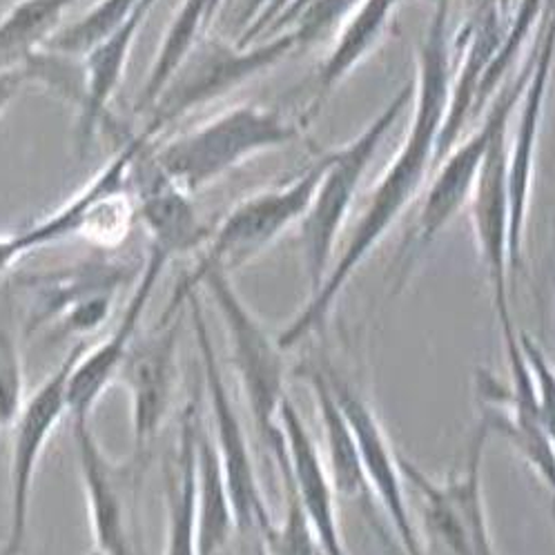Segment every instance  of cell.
Instances as JSON below:
<instances>
[{
  "label": "cell",
  "instance_id": "obj_6",
  "mask_svg": "<svg viewBox=\"0 0 555 555\" xmlns=\"http://www.w3.org/2000/svg\"><path fill=\"white\" fill-rule=\"evenodd\" d=\"M147 143H152V139L143 132L134 134L65 206L29 228L8 234L5 253L10 266L34 250L72 240V236H83L101 248H116L124 244L137 219L132 168L139 152Z\"/></svg>",
  "mask_w": 555,
  "mask_h": 555
},
{
  "label": "cell",
  "instance_id": "obj_32",
  "mask_svg": "<svg viewBox=\"0 0 555 555\" xmlns=\"http://www.w3.org/2000/svg\"><path fill=\"white\" fill-rule=\"evenodd\" d=\"M41 78V69H38L36 52L25 56L23 61L10 63V65H0V116H3L10 105L21 96V92Z\"/></svg>",
  "mask_w": 555,
  "mask_h": 555
},
{
  "label": "cell",
  "instance_id": "obj_13",
  "mask_svg": "<svg viewBox=\"0 0 555 555\" xmlns=\"http://www.w3.org/2000/svg\"><path fill=\"white\" fill-rule=\"evenodd\" d=\"M508 384H500L489 373H478L480 420L491 438H500L522 457L535 478L555 500V451L544 430L538 388L527 352L520 344V331L504 337Z\"/></svg>",
  "mask_w": 555,
  "mask_h": 555
},
{
  "label": "cell",
  "instance_id": "obj_33",
  "mask_svg": "<svg viewBox=\"0 0 555 555\" xmlns=\"http://www.w3.org/2000/svg\"><path fill=\"white\" fill-rule=\"evenodd\" d=\"M312 3H320V0H286L284 8H282L280 12H276V16L270 21V25L266 27L263 34H276V31L286 29V27L293 23V18H295L304 8L312 5ZM348 3L357 5V3H360V0H348Z\"/></svg>",
  "mask_w": 555,
  "mask_h": 555
},
{
  "label": "cell",
  "instance_id": "obj_34",
  "mask_svg": "<svg viewBox=\"0 0 555 555\" xmlns=\"http://www.w3.org/2000/svg\"><path fill=\"white\" fill-rule=\"evenodd\" d=\"M268 3V0H253V3H248V8H246V12H244V16H242V25L246 27L259 12H261V8Z\"/></svg>",
  "mask_w": 555,
  "mask_h": 555
},
{
  "label": "cell",
  "instance_id": "obj_21",
  "mask_svg": "<svg viewBox=\"0 0 555 555\" xmlns=\"http://www.w3.org/2000/svg\"><path fill=\"white\" fill-rule=\"evenodd\" d=\"M280 424L286 447L274 453L272 460L282 478H288L295 487L317 542L322 546V555H350L337 518V495L328 482L322 453L291 400L282 406Z\"/></svg>",
  "mask_w": 555,
  "mask_h": 555
},
{
  "label": "cell",
  "instance_id": "obj_5",
  "mask_svg": "<svg viewBox=\"0 0 555 555\" xmlns=\"http://www.w3.org/2000/svg\"><path fill=\"white\" fill-rule=\"evenodd\" d=\"M413 86L406 83L377 112L373 121L344 145L326 152V170L314 190L312 202L297 223L301 261L310 293L322 284L335 261L339 232L352 210L357 190L373 158L402 114L411 107Z\"/></svg>",
  "mask_w": 555,
  "mask_h": 555
},
{
  "label": "cell",
  "instance_id": "obj_24",
  "mask_svg": "<svg viewBox=\"0 0 555 555\" xmlns=\"http://www.w3.org/2000/svg\"><path fill=\"white\" fill-rule=\"evenodd\" d=\"M301 379H306V384L310 386L317 415H320V424L324 430L322 462L335 495L346 500L373 498L362 468L360 451H357L352 430L335 400L326 371L306 366L301 371Z\"/></svg>",
  "mask_w": 555,
  "mask_h": 555
},
{
  "label": "cell",
  "instance_id": "obj_8",
  "mask_svg": "<svg viewBox=\"0 0 555 555\" xmlns=\"http://www.w3.org/2000/svg\"><path fill=\"white\" fill-rule=\"evenodd\" d=\"M531 69L533 52L520 67V74H515L495 96L482 126L475 128L464 141H457L438 164V175L433 177L426 190L424 204L413 225V234H409V240L404 242L398 255V261H395L392 293H400L406 286L411 274L422 263L430 246L438 242V236L444 232V228L460 215L464 206H468L491 141L504 124H511L513 112L518 109V103L522 99Z\"/></svg>",
  "mask_w": 555,
  "mask_h": 555
},
{
  "label": "cell",
  "instance_id": "obj_15",
  "mask_svg": "<svg viewBox=\"0 0 555 555\" xmlns=\"http://www.w3.org/2000/svg\"><path fill=\"white\" fill-rule=\"evenodd\" d=\"M326 375L335 400L352 430L373 500L386 513L404 555H424L422 538L409 506V487L400 468V451H395L390 444L375 409L364 395L337 373L326 371Z\"/></svg>",
  "mask_w": 555,
  "mask_h": 555
},
{
  "label": "cell",
  "instance_id": "obj_11",
  "mask_svg": "<svg viewBox=\"0 0 555 555\" xmlns=\"http://www.w3.org/2000/svg\"><path fill=\"white\" fill-rule=\"evenodd\" d=\"M78 475L88 506L94 555H141L139 498L145 464L114 460L94 433L92 420L72 422Z\"/></svg>",
  "mask_w": 555,
  "mask_h": 555
},
{
  "label": "cell",
  "instance_id": "obj_27",
  "mask_svg": "<svg viewBox=\"0 0 555 555\" xmlns=\"http://www.w3.org/2000/svg\"><path fill=\"white\" fill-rule=\"evenodd\" d=\"M208 27V0H183L166 29L164 43L156 50L145 83L139 90L134 103L137 114L150 112L154 107L158 96L166 92L177 72L194 52L196 43L202 41Z\"/></svg>",
  "mask_w": 555,
  "mask_h": 555
},
{
  "label": "cell",
  "instance_id": "obj_26",
  "mask_svg": "<svg viewBox=\"0 0 555 555\" xmlns=\"http://www.w3.org/2000/svg\"><path fill=\"white\" fill-rule=\"evenodd\" d=\"M236 535L221 464L204 424L196 438V553L219 555Z\"/></svg>",
  "mask_w": 555,
  "mask_h": 555
},
{
  "label": "cell",
  "instance_id": "obj_9",
  "mask_svg": "<svg viewBox=\"0 0 555 555\" xmlns=\"http://www.w3.org/2000/svg\"><path fill=\"white\" fill-rule=\"evenodd\" d=\"M301 46H308V41L299 25H291L266 38V41H255L250 46H236L221 41V38L202 36V41L196 43L194 52L177 72L172 83L150 109V118L141 132L156 141L168 126L192 109L215 103L236 88L246 86L253 78L280 65Z\"/></svg>",
  "mask_w": 555,
  "mask_h": 555
},
{
  "label": "cell",
  "instance_id": "obj_23",
  "mask_svg": "<svg viewBox=\"0 0 555 555\" xmlns=\"http://www.w3.org/2000/svg\"><path fill=\"white\" fill-rule=\"evenodd\" d=\"M202 424L199 402L190 400L181 413L175 462L166 470L164 555H199L196 553V438Z\"/></svg>",
  "mask_w": 555,
  "mask_h": 555
},
{
  "label": "cell",
  "instance_id": "obj_35",
  "mask_svg": "<svg viewBox=\"0 0 555 555\" xmlns=\"http://www.w3.org/2000/svg\"><path fill=\"white\" fill-rule=\"evenodd\" d=\"M478 3L493 5V8H498L504 16H506V14H508V10H511V0H478Z\"/></svg>",
  "mask_w": 555,
  "mask_h": 555
},
{
  "label": "cell",
  "instance_id": "obj_2",
  "mask_svg": "<svg viewBox=\"0 0 555 555\" xmlns=\"http://www.w3.org/2000/svg\"><path fill=\"white\" fill-rule=\"evenodd\" d=\"M299 134V124L282 109L234 105L162 145L154 141L152 158L177 185L194 194L250 158L295 143Z\"/></svg>",
  "mask_w": 555,
  "mask_h": 555
},
{
  "label": "cell",
  "instance_id": "obj_4",
  "mask_svg": "<svg viewBox=\"0 0 555 555\" xmlns=\"http://www.w3.org/2000/svg\"><path fill=\"white\" fill-rule=\"evenodd\" d=\"M326 170V154L291 183L274 185L261 190L248 199L236 204L215 230H210L208 242L204 244V253L199 263L188 272L177 284L166 312L183 310L188 297L199 293L194 288L196 280L210 270H219L225 274H234L250 261H255L261 253H266L280 236L297 225L306 215L314 190L322 181Z\"/></svg>",
  "mask_w": 555,
  "mask_h": 555
},
{
  "label": "cell",
  "instance_id": "obj_1",
  "mask_svg": "<svg viewBox=\"0 0 555 555\" xmlns=\"http://www.w3.org/2000/svg\"><path fill=\"white\" fill-rule=\"evenodd\" d=\"M413 86V121L402 147L395 154L379 183L371 192L366 208L350 232L341 255L333 261L322 284L310 293L306 306L291 324L276 333V341L288 352L320 333L335 310L337 299L362 268L375 246L382 244L392 223L415 202L428 170L435 166L440 130L444 124L451 90V46H449V0H435L430 23L422 36Z\"/></svg>",
  "mask_w": 555,
  "mask_h": 555
},
{
  "label": "cell",
  "instance_id": "obj_25",
  "mask_svg": "<svg viewBox=\"0 0 555 555\" xmlns=\"http://www.w3.org/2000/svg\"><path fill=\"white\" fill-rule=\"evenodd\" d=\"M400 3L402 0H360L350 10V14L344 18L331 54L317 69L310 114L320 109L324 99L373 52V48H377Z\"/></svg>",
  "mask_w": 555,
  "mask_h": 555
},
{
  "label": "cell",
  "instance_id": "obj_38",
  "mask_svg": "<svg viewBox=\"0 0 555 555\" xmlns=\"http://www.w3.org/2000/svg\"><path fill=\"white\" fill-rule=\"evenodd\" d=\"M141 3L152 12V10H154V5H156V0H141Z\"/></svg>",
  "mask_w": 555,
  "mask_h": 555
},
{
  "label": "cell",
  "instance_id": "obj_10",
  "mask_svg": "<svg viewBox=\"0 0 555 555\" xmlns=\"http://www.w3.org/2000/svg\"><path fill=\"white\" fill-rule=\"evenodd\" d=\"M185 310L194 328L196 352H199L204 390H206L208 409L215 426V438L210 440L217 451L223 480L230 493L234 522H236V538L242 540V544L261 546V540L272 529L274 520L270 515L266 495L261 491V482H259L257 466H255L250 442H248V433L240 417V411H236L230 398V388L217 360L210 326L206 320V310L199 293H192L188 297Z\"/></svg>",
  "mask_w": 555,
  "mask_h": 555
},
{
  "label": "cell",
  "instance_id": "obj_22",
  "mask_svg": "<svg viewBox=\"0 0 555 555\" xmlns=\"http://www.w3.org/2000/svg\"><path fill=\"white\" fill-rule=\"evenodd\" d=\"M150 10L139 3L121 25L81 56V109H78L76 124V141L81 150L92 145L103 124L105 112L124 81L137 36Z\"/></svg>",
  "mask_w": 555,
  "mask_h": 555
},
{
  "label": "cell",
  "instance_id": "obj_31",
  "mask_svg": "<svg viewBox=\"0 0 555 555\" xmlns=\"http://www.w3.org/2000/svg\"><path fill=\"white\" fill-rule=\"evenodd\" d=\"M282 480L286 489V513L261 540V555H322V546L317 542L295 487L288 478Z\"/></svg>",
  "mask_w": 555,
  "mask_h": 555
},
{
  "label": "cell",
  "instance_id": "obj_20",
  "mask_svg": "<svg viewBox=\"0 0 555 555\" xmlns=\"http://www.w3.org/2000/svg\"><path fill=\"white\" fill-rule=\"evenodd\" d=\"M152 143L139 152L132 168L137 219L147 234V253L172 263L177 257L202 250L210 228L196 212L192 194L154 164Z\"/></svg>",
  "mask_w": 555,
  "mask_h": 555
},
{
  "label": "cell",
  "instance_id": "obj_12",
  "mask_svg": "<svg viewBox=\"0 0 555 555\" xmlns=\"http://www.w3.org/2000/svg\"><path fill=\"white\" fill-rule=\"evenodd\" d=\"M88 348V341H76L63 357V362L46 377V382L27 400L10 428V491H8V529L0 555H23L29 535L31 495L38 464L56 433L59 424L67 417V384L78 357Z\"/></svg>",
  "mask_w": 555,
  "mask_h": 555
},
{
  "label": "cell",
  "instance_id": "obj_16",
  "mask_svg": "<svg viewBox=\"0 0 555 555\" xmlns=\"http://www.w3.org/2000/svg\"><path fill=\"white\" fill-rule=\"evenodd\" d=\"M183 312H164L162 322L147 335L137 337L118 375V382L130 395L134 457L143 462L150 460L156 435L162 433L175 404Z\"/></svg>",
  "mask_w": 555,
  "mask_h": 555
},
{
  "label": "cell",
  "instance_id": "obj_29",
  "mask_svg": "<svg viewBox=\"0 0 555 555\" xmlns=\"http://www.w3.org/2000/svg\"><path fill=\"white\" fill-rule=\"evenodd\" d=\"M27 400L25 362L18 328L14 324L12 299L0 291V440L10 433Z\"/></svg>",
  "mask_w": 555,
  "mask_h": 555
},
{
  "label": "cell",
  "instance_id": "obj_14",
  "mask_svg": "<svg viewBox=\"0 0 555 555\" xmlns=\"http://www.w3.org/2000/svg\"><path fill=\"white\" fill-rule=\"evenodd\" d=\"M124 282H128V266L112 259L36 276L25 284L31 291L27 331L56 324L63 335L88 341V335L105 324Z\"/></svg>",
  "mask_w": 555,
  "mask_h": 555
},
{
  "label": "cell",
  "instance_id": "obj_17",
  "mask_svg": "<svg viewBox=\"0 0 555 555\" xmlns=\"http://www.w3.org/2000/svg\"><path fill=\"white\" fill-rule=\"evenodd\" d=\"M553 63H555V0H548V5L544 10V27L533 48V69L529 74V81L518 103L520 107L518 128H515L513 141L508 143L506 188H508L511 272L518 270L522 263V246H525V234H527L531 188H533V172H535L538 137L542 130Z\"/></svg>",
  "mask_w": 555,
  "mask_h": 555
},
{
  "label": "cell",
  "instance_id": "obj_7",
  "mask_svg": "<svg viewBox=\"0 0 555 555\" xmlns=\"http://www.w3.org/2000/svg\"><path fill=\"white\" fill-rule=\"evenodd\" d=\"M489 442L491 433L478 417L462 464L442 480L433 478L417 462L400 453V468L406 487L417 495L422 525L430 542L447 555H500L485 500V455Z\"/></svg>",
  "mask_w": 555,
  "mask_h": 555
},
{
  "label": "cell",
  "instance_id": "obj_19",
  "mask_svg": "<svg viewBox=\"0 0 555 555\" xmlns=\"http://www.w3.org/2000/svg\"><path fill=\"white\" fill-rule=\"evenodd\" d=\"M170 263L162 257L147 253L141 270L139 280L134 284V291L118 317L114 328L94 346L88 344V348L78 357L69 384H67V404H69V422H81L92 420L94 409L103 400L107 388L118 382L121 369L126 364V357L139 337L143 314L150 306V299L156 291L158 280H162L164 270Z\"/></svg>",
  "mask_w": 555,
  "mask_h": 555
},
{
  "label": "cell",
  "instance_id": "obj_30",
  "mask_svg": "<svg viewBox=\"0 0 555 555\" xmlns=\"http://www.w3.org/2000/svg\"><path fill=\"white\" fill-rule=\"evenodd\" d=\"M141 0H101L76 23L56 29L41 50L63 59H81L101 38L114 31L137 8Z\"/></svg>",
  "mask_w": 555,
  "mask_h": 555
},
{
  "label": "cell",
  "instance_id": "obj_18",
  "mask_svg": "<svg viewBox=\"0 0 555 555\" xmlns=\"http://www.w3.org/2000/svg\"><path fill=\"white\" fill-rule=\"evenodd\" d=\"M508 126L511 124H504L495 132L468 202L475 246L487 270L502 339L518 331L508 306Z\"/></svg>",
  "mask_w": 555,
  "mask_h": 555
},
{
  "label": "cell",
  "instance_id": "obj_36",
  "mask_svg": "<svg viewBox=\"0 0 555 555\" xmlns=\"http://www.w3.org/2000/svg\"><path fill=\"white\" fill-rule=\"evenodd\" d=\"M221 5H223V0H208V23H210V25H212L215 16L219 14Z\"/></svg>",
  "mask_w": 555,
  "mask_h": 555
},
{
  "label": "cell",
  "instance_id": "obj_3",
  "mask_svg": "<svg viewBox=\"0 0 555 555\" xmlns=\"http://www.w3.org/2000/svg\"><path fill=\"white\" fill-rule=\"evenodd\" d=\"M194 288H206L215 301L228 337L232 369L240 379L253 424L270 455H274L286 447L280 424L282 406L288 400L286 350L234 288L230 274L210 270L196 280Z\"/></svg>",
  "mask_w": 555,
  "mask_h": 555
},
{
  "label": "cell",
  "instance_id": "obj_37",
  "mask_svg": "<svg viewBox=\"0 0 555 555\" xmlns=\"http://www.w3.org/2000/svg\"><path fill=\"white\" fill-rule=\"evenodd\" d=\"M242 555H261V546H246V544H242Z\"/></svg>",
  "mask_w": 555,
  "mask_h": 555
},
{
  "label": "cell",
  "instance_id": "obj_28",
  "mask_svg": "<svg viewBox=\"0 0 555 555\" xmlns=\"http://www.w3.org/2000/svg\"><path fill=\"white\" fill-rule=\"evenodd\" d=\"M72 3L74 0H18L0 16V54H18L23 61L41 50Z\"/></svg>",
  "mask_w": 555,
  "mask_h": 555
}]
</instances>
